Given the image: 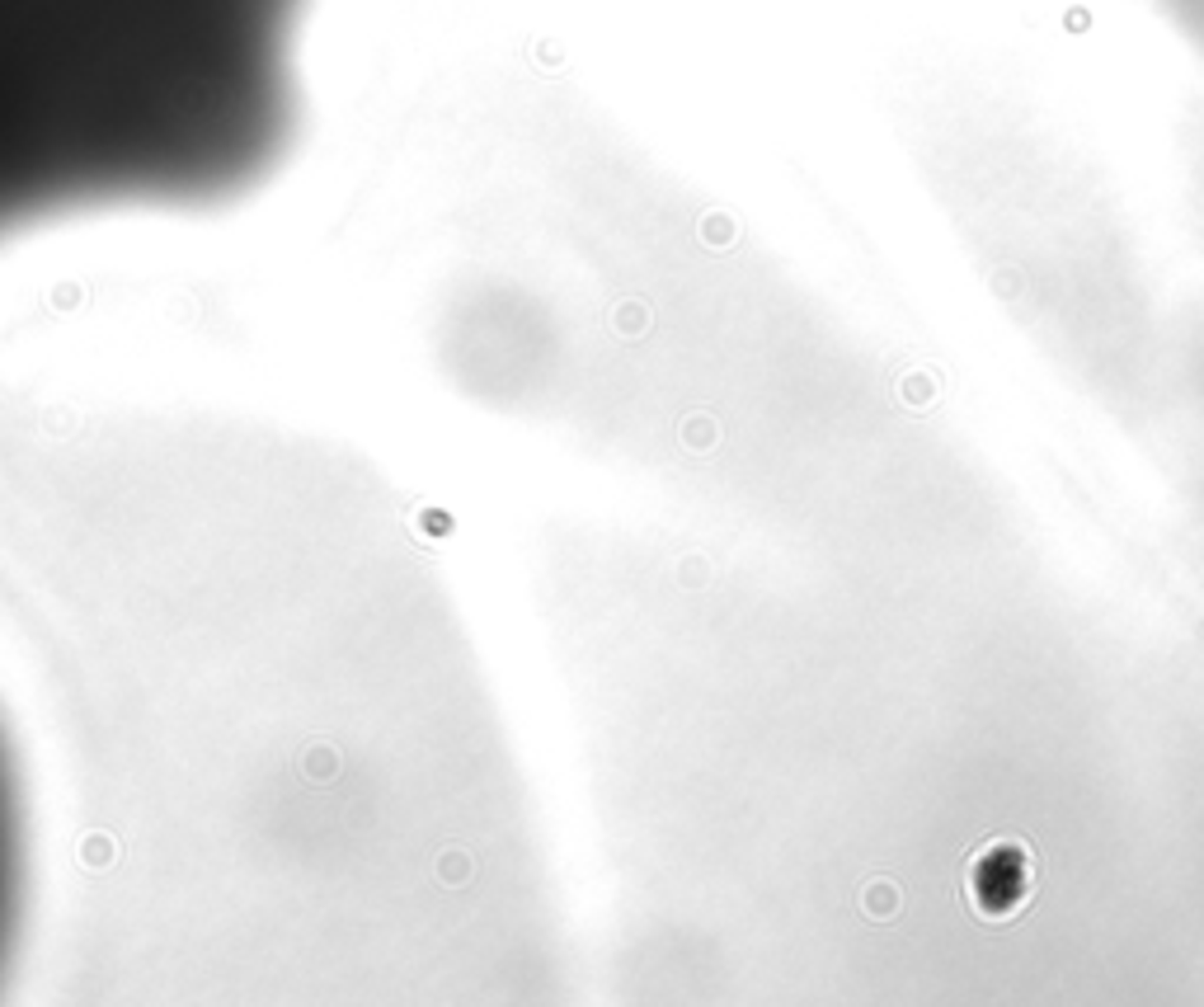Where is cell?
Returning a JSON list of instances; mask_svg holds the SVG:
<instances>
[{"mask_svg":"<svg viewBox=\"0 0 1204 1007\" xmlns=\"http://www.w3.org/2000/svg\"><path fill=\"white\" fill-rule=\"evenodd\" d=\"M316 0H0V245L259 198L301 137Z\"/></svg>","mask_w":1204,"mask_h":1007,"instance_id":"6da1fadb","label":"cell"}]
</instances>
